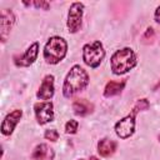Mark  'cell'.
<instances>
[{"instance_id":"603a6c76","label":"cell","mask_w":160,"mask_h":160,"mask_svg":"<svg viewBox=\"0 0 160 160\" xmlns=\"http://www.w3.org/2000/svg\"><path fill=\"white\" fill-rule=\"evenodd\" d=\"M159 139H160V135H159Z\"/></svg>"},{"instance_id":"7a4b0ae2","label":"cell","mask_w":160,"mask_h":160,"mask_svg":"<svg viewBox=\"0 0 160 160\" xmlns=\"http://www.w3.org/2000/svg\"><path fill=\"white\" fill-rule=\"evenodd\" d=\"M111 70L115 75H121L131 70L136 65V55L130 48H124L120 50H116L111 59Z\"/></svg>"},{"instance_id":"7c38bea8","label":"cell","mask_w":160,"mask_h":160,"mask_svg":"<svg viewBox=\"0 0 160 160\" xmlns=\"http://www.w3.org/2000/svg\"><path fill=\"white\" fill-rule=\"evenodd\" d=\"M72 110L76 115H80V116H86L92 112L94 110V105L85 100V99H76L74 102H72Z\"/></svg>"},{"instance_id":"9a60e30c","label":"cell","mask_w":160,"mask_h":160,"mask_svg":"<svg viewBox=\"0 0 160 160\" xmlns=\"http://www.w3.org/2000/svg\"><path fill=\"white\" fill-rule=\"evenodd\" d=\"M50 150H51V149H49L48 145L40 144V145H38V146L34 149V151H32V154H31V159H32V160H45L49 155H51V151H50Z\"/></svg>"},{"instance_id":"e0dca14e","label":"cell","mask_w":160,"mask_h":160,"mask_svg":"<svg viewBox=\"0 0 160 160\" xmlns=\"http://www.w3.org/2000/svg\"><path fill=\"white\" fill-rule=\"evenodd\" d=\"M24 5H32L38 9H44V10H48L50 8V4L48 1H44V0H40V1H30V2H26L24 1Z\"/></svg>"},{"instance_id":"52a82bcc","label":"cell","mask_w":160,"mask_h":160,"mask_svg":"<svg viewBox=\"0 0 160 160\" xmlns=\"http://www.w3.org/2000/svg\"><path fill=\"white\" fill-rule=\"evenodd\" d=\"M34 111H35L36 120L40 125H44L54 120V106L51 101L36 102L34 105Z\"/></svg>"},{"instance_id":"4fadbf2b","label":"cell","mask_w":160,"mask_h":160,"mask_svg":"<svg viewBox=\"0 0 160 160\" xmlns=\"http://www.w3.org/2000/svg\"><path fill=\"white\" fill-rule=\"evenodd\" d=\"M116 150V142L111 139H101L99 142H98V151L101 156L104 158H108L110 155H112Z\"/></svg>"},{"instance_id":"30bf717a","label":"cell","mask_w":160,"mask_h":160,"mask_svg":"<svg viewBox=\"0 0 160 160\" xmlns=\"http://www.w3.org/2000/svg\"><path fill=\"white\" fill-rule=\"evenodd\" d=\"M38 54H39V44L34 42L26 49L25 54L21 58H15V65L16 66H29L36 60Z\"/></svg>"},{"instance_id":"5bb4252c","label":"cell","mask_w":160,"mask_h":160,"mask_svg":"<svg viewBox=\"0 0 160 160\" xmlns=\"http://www.w3.org/2000/svg\"><path fill=\"white\" fill-rule=\"evenodd\" d=\"M125 81H109L105 86V90H104V95L106 98H110V96H114V95H118L122 91V89L125 88Z\"/></svg>"},{"instance_id":"ffe728a7","label":"cell","mask_w":160,"mask_h":160,"mask_svg":"<svg viewBox=\"0 0 160 160\" xmlns=\"http://www.w3.org/2000/svg\"><path fill=\"white\" fill-rule=\"evenodd\" d=\"M149 38H150V39L154 38V29H152V28H148L146 31H145V34L142 35V39H144V40H146V39H149Z\"/></svg>"},{"instance_id":"d6986e66","label":"cell","mask_w":160,"mask_h":160,"mask_svg":"<svg viewBox=\"0 0 160 160\" xmlns=\"http://www.w3.org/2000/svg\"><path fill=\"white\" fill-rule=\"evenodd\" d=\"M44 136H45V139H46V140L56 141V140L59 139V132H58L55 129H49V130H46V131H45Z\"/></svg>"},{"instance_id":"2e32d148","label":"cell","mask_w":160,"mask_h":160,"mask_svg":"<svg viewBox=\"0 0 160 160\" xmlns=\"http://www.w3.org/2000/svg\"><path fill=\"white\" fill-rule=\"evenodd\" d=\"M78 126H79V122L76 120H69L65 124V132L66 134H75L78 131Z\"/></svg>"},{"instance_id":"7402d4cb","label":"cell","mask_w":160,"mask_h":160,"mask_svg":"<svg viewBox=\"0 0 160 160\" xmlns=\"http://www.w3.org/2000/svg\"><path fill=\"white\" fill-rule=\"evenodd\" d=\"M90 160H99V159H98V158H95V156H91V158H90Z\"/></svg>"},{"instance_id":"ba28073f","label":"cell","mask_w":160,"mask_h":160,"mask_svg":"<svg viewBox=\"0 0 160 160\" xmlns=\"http://www.w3.org/2000/svg\"><path fill=\"white\" fill-rule=\"evenodd\" d=\"M15 24V15L10 9H4L0 15V36L1 41L5 42L12 25Z\"/></svg>"},{"instance_id":"44dd1931","label":"cell","mask_w":160,"mask_h":160,"mask_svg":"<svg viewBox=\"0 0 160 160\" xmlns=\"http://www.w3.org/2000/svg\"><path fill=\"white\" fill-rule=\"evenodd\" d=\"M154 18H155V21L160 22V6H158V8H156L155 14H154Z\"/></svg>"},{"instance_id":"3957f363","label":"cell","mask_w":160,"mask_h":160,"mask_svg":"<svg viewBox=\"0 0 160 160\" xmlns=\"http://www.w3.org/2000/svg\"><path fill=\"white\" fill-rule=\"evenodd\" d=\"M66 51H68L66 41L60 36H52L45 44L44 59L49 64H58L65 58Z\"/></svg>"},{"instance_id":"5b68a950","label":"cell","mask_w":160,"mask_h":160,"mask_svg":"<svg viewBox=\"0 0 160 160\" xmlns=\"http://www.w3.org/2000/svg\"><path fill=\"white\" fill-rule=\"evenodd\" d=\"M136 110L132 109V111L126 115L125 118H122L121 120H119L115 124V132L120 139H128L134 134L135 130V115H136Z\"/></svg>"},{"instance_id":"9c48e42d","label":"cell","mask_w":160,"mask_h":160,"mask_svg":"<svg viewBox=\"0 0 160 160\" xmlns=\"http://www.w3.org/2000/svg\"><path fill=\"white\" fill-rule=\"evenodd\" d=\"M21 116H22V110H20V109H16V110L11 111L10 114H8L5 116L2 124H1V132H2V135H5V136L11 135L14 129H15V126L20 121Z\"/></svg>"},{"instance_id":"ac0fdd59","label":"cell","mask_w":160,"mask_h":160,"mask_svg":"<svg viewBox=\"0 0 160 160\" xmlns=\"http://www.w3.org/2000/svg\"><path fill=\"white\" fill-rule=\"evenodd\" d=\"M149 101L146 100V99H141V100H138L136 101V104L134 105V110H136V111H141V110H148L149 109Z\"/></svg>"},{"instance_id":"8992f818","label":"cell","mask_w":160,"mask_h":160,"mask_svg":"<svg viewBox=\"0 0 160 160\" xmlns=\"http://www.w3.org/2000/svg\"><path fill=\"white\" fill-rule=\"evenodd\" d=\"M82 12H84V4L81 2H72L69 9L68 14V29L70 32H76L82 21Z\"/></svg>"},{"instance_id":"cb8c5ba5","label":"cell","mask_w":160,"mask_h":160,"mask_svg":"<svg viewBox=\"0 0 160 160\" xmlns=\"http://www.w3.org/2000/svg\"><path fill=\"white\" fill-rule=\"evenodd\" d=\"M80 160H82V159H80Z\"/></svg>"},{"instance_id":"8fae6325","label":"cell","mask_w":160,"mask_h":160,"mask_svg":"<svg viewBox=\"0 0 160 160\" xmlns=\"http://www.w3.org/2000/svg\"><path fill=\"white\" fill-rule=\"evenodd\" d=\"M36 96L41 100H48L54 96V76L46 75L36 92Z\"/></svg>"},{"instance_id":"6da1fadb","label":"cell","mask_w":160,"mask_h":160,"mask_svg":"<svg viewBox=\"0 0 160 160\" xmlns=\"http://www.w3.org/2000/svg\"><path fill=\"white\" fill-rule=\"evenodd\" d=\"M88 84H89L88 72L80 65H74L64 80L62 94L65 98H70L75 92L84 90L88 86Z\"/></svg>"},{"instance_id":"277c9868","label":"cell","mask_w":160,"mask_h":160,"mask_svg":"<svg viewBox=\"0 0 160 160\" xmlns=\"http://www.w3.org/2000/svg\"><path fill=\"white\" fill-rule=\"evenodd\" d=\"M105 58V50L100 41H94L92 44H86L82 48V60L90 68H98L102 59Z\"/></svg>"}]
</instances>
